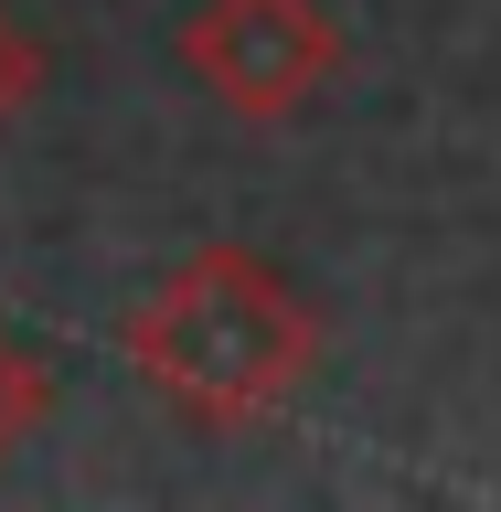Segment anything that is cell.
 Masks as SVG:
<instances>
[{
	"instance_id": "obj_4",
	"label": "cell",
	"mask_w": 501,
	"mask_h": 512,
	"mask_svg": "<svg viewBox=\"0 0 501 512\" xmlns=\"http://www.w3.org/2000/svg\"><path fill=\"white\" fill-rule=\"evenodd\" d=\"M43 75H54L43 32H22V22H11V0H0V128H11L32 96H43Z\"/></svg>"
},
{
	"instance_id": "obj_1",
	"label": "cell",
	"mask_w": 501,
	"mask_h": 512,
	"mask_svg": "<svg viewBox=\"0 0 501 512\" xmlns=\"http://www.w3.org/2000/svg\"><path fill=\"white\" fill-rule=\"evenodd\" d=\"M128 374L203 438H246L299 406L320 363V310L256 246H192L118 331Z\"/></svg>"
},
{
	"instance_id": "obj_3",
	"label": "cell",
	"mask_w": 501,
	"mask_h": 512,
	"mask_svg": "<svg viewBox=\"0 0 501 512\" xmlns=\"http://www.w3.org/2000/svg\"><path fill=\"white\" fill-rule=\"evenodd\" d=\"M43 416H54V374H43V352H32L22 331L0 320V459H11V448H22Z\"/></svg>"
},
{
	"instance_id": "obj_2",
	"label": "cell",
	"mask_w": 501,
	"mask_h": 512,
	"mask_svg": "<svg viewBox=\"0 0 501 512\" xmlns=\"http://www.w3.org/2000/svg\"><path fill=\"white\" fill-rule=\"evenodd\" d=\"M182 75L224 118L278 128L342 75V22L320 0H203L182 22Z\"/></svg>"
}]
</instances>
